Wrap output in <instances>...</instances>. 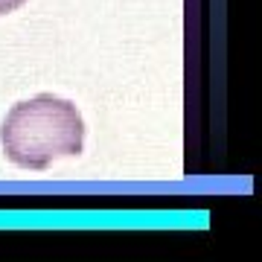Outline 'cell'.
<instances>
[{"mask_svg": "<svg viewBox=\"0 0 262 262\" xmlns=\"http://www.w3.org/2000/svg\"><path fill=\"white\" fill-rule=\"evenodd\" d=\"M0 143L18 169L44 172L56 160L82 155L84 120L70 99L38 94L12 105L0 128Z\"/></svg>", "mask_w": 262, "mask_h": 262, "instance_id": "6da1fadb", "label": "cell"}, {"mask_svg": "<svg viewBox=\"0 0 262 262\" xmlns=\"http://www.w3.org/2000/svg\"><path fill=\"white\" fill-rule=\"evenodd\" d=\"M27 0H0V18L3 15H9V12H15V9H20Z\"/></svg>", "mask_w": 262, "mask_h": 262, "instance_id": "7a4b0ae2", "label": "cell"}]
</instances>
